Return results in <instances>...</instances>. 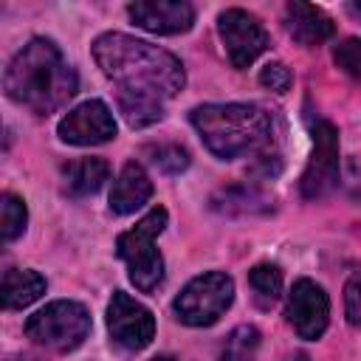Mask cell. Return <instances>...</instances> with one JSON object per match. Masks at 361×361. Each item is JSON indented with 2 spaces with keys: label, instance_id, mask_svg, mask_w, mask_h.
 I'll return each mask as SVG.
<instances>
[{
  "label": "cell",
  "instance_id": "cell-1",
  "mask_svg": "<svg viewBox=\"0 0 361 361\" xmlns=\"http://www.w3.org/2000/svg\"><path fill=\"white\" fill-rule=\"evenodd\" d=\"M93 59L116 85V102L130 127L161 121L164 102L178 96L186 82L183 65L175 54L118 31L96 37Z\"/></svg>",
  "mask_w": 361,
  "mask_h": 361
},
{
  "label": "cell",
  "instance_id": "cell-2",
  "mask_svg": "<svg viewBox=\"0 0 361 361\" xmlns=\"http://www.w3.org/2000/svg\"><path fill=\"white\" fill-rule=\"evenodd\" d=\"M3 90L14 104L48 116L76 96L79 76L65 62L56 42L45 37H34L6 65Z\"/></svg>",
  "mask_w": 361,
  "mask_h": 361
},
{
  "label": "cell",
  "instance_id": "cell-3",
  "mask_svg": "<svg viewBox=\"0 0 361 361\" xmlns=\"http://www.w3.org/2000/svg\"><path fill=\"white\" fill-rule=\"evenodd\" d=\"M192 127L203 138L206 149L220 161H234L248 152H259L271 144L274 118L265 107L248 102L200 104L189 113Z\"/></svg>",
  "mask_w": 361,
  "mask_h": 361
},
{
  "label": "cell",
  "instance_id": "cell-4",
  "mask_svg": "<svg viewBox=\"0 0 361 361\" xmlns=\"http://www.w3.org/2000/svg\"><path fill=\"white\" fill-rule=\"evenodd\" d=\"M166 217H169L166 209L155 206L130 231H121L116 240V254L118 259H124L130 282L141 293H152L164 279V257L155 248V237L164 231Z\"/></svg>",
  "mask_w": 361,
  "mask_h": 361
},
{
  "label": "cell",
  "instance_id": "cell-5",
  "mask_svg": "<svg viewBox=\"0 0 361 361\" xmlns=\"http://www.w3.org/2000/svg\"><path fill=\"white\" fill-rule=\"evenodd\" d=\"M90 333V313L82 302L73 299H56L28 316L25 322V336L48 350L56 353H71L85 344Z\"/></svg>",
  "mask_w": 361,
  "mask_h": 361
},
{
  "label": "cell",
  "instance_id": "cell-6",
  "mask_svg": "<svg viewBox=\"0 0 361 361\" xmlns=\"http://www.w3.org/2000/svg\"><path fill=\"white\" fill-rule=\"evenodd\" d=\"M234 302V279L223 271H206L186 282V288L175 296L172 310L178 322L189 327H209L214 324Z\"/></svg>",
  "mask_w": 361,
  "mask_h": 361
},
{
  "label": "cell",
  "instance_id": "cell-7",
  "mask_svg": "<svg viewBox=\"0 0 361 361\" xmlns=\"http://www.w3.org/2000/svg\"><path fill=\"white\" fill-rule=\"evenodd\" d=\"M338 130L319 118L313 124V152L307 158V166L299 180V192L305 200L327 197L338 186Z\"/></svg>",
  "mask_w": 361,
  "mask_h": 361
},
{
  "label": "cell",
  "instance_id": "cell-8",
  "mask_svg": "<svg viewBox=\"0 0 361 361\" xmlns=\"http://www.w3.org/2000/svg\"><path fill=\"white\" fill-rule=\"evenodd\" d=\"M217 34H220L223 48L228 54V62L234 68H248L268 48L265 25L251 11H245V8H226V11H220Z\"/></svg>",
  "mask_w": 361,
  "mask_h": 361
},
{
  "label": "cell",
  "instance_id": "cell-9",
  "mask_svg": "<svg viewBox=\"0 0 361 361\" xmlns=\"http://www.w3.org/2000/svg\"><path fill=\"white\" fill-rule=\"evenodd\" d=\"M107 330L113 341L124 350H144L155 336V316L138 299L116 290L107 305Z\"/></svg>",
  "mask_w": 361,
  "mask_h": 361
},
{
  "label": "cell",
  "instance_id": "cell-10",
  "mask_svg": "<svg viewBox=\"0 0 361 361\" xmlns=\"http://www.w3.org/2000/svg\"><path fill=\"white\" fill-rule=\"evenodd\" d=\"M285 319L296 330L299 338L316 341V338H322V333L327 330V322H330V296L313 279H296L288 293Z\"/></svg>",
  "mask_w": 361,
  "mask_h": 361
},
{
  "label": "cell",
  "instance_id": "cell-11",
  "mask_svg": "<svg viewBox=\"0 0 361 361\" xmlns=\"http://www.w3.org/2000/svg\"><path fill=\"white\" fill-rule=\"evenodd\" d=\"M59 138L73 147H96L116 138V118L102 99H87L68 110L56 127Z\"/></svg>",
  "mask_w": 361,
  "mask_h": 361
},
{
  "label": "cell",
  "instance_id": "cell-12",
  "mask_svg": "<svg viewBox=\"0 0 361 361\" xmlns=\"http://www.w3.org/2000/svg\"><path fill=\"white\" fill-rule=\"evenodd\" d=\"M130 20L149 34H183L195 25V8L183 0H135L127 6Z\"/></svg>",
  "mask_w": 361,
  "mask_h": 361
},
{
  "label": "cell",
  "instance_id": "cell-13",
  "mask_svg": "<svg viewBox=\"0 0 361 361\" xmlns=\"http://www.w3.org/2000/svg\"><path fill=\"white\" fill-rule=\"evenodd\" d=\"M285 28L305 48L327 42L336 31L333 20L319 6H310V3H288L285 6Z\"/></svg>",
  "mask_w": 361,
  "mask_h": 361
},
{
  "label": "cell",
  "instance_id": "cell-14",
  "mask_svg": "<svg viewBox=\"0 0 361 361\" xmlns=\"http://www.w3.org/2000/svg\"><path fill=\"white\" fill-rule=\"evenodd\" d=\"M149 197H152V180H149V175L144 172L141 164L127 161L121 166L118 178L113 180V189H110V212L113 214H133Z\"/></svg>",
  "mask_w": 361,
  "mask_h": 361
},
{
  "label": "cell",
  "instance_id": "cell-15",
  "mask_svg": "<svg viewBox=\"0 0 361 361\" xmlns=\"http://www.w3.org/2000/svg\"><path fill=\"white\" fill-rule=\"evenodd\" d=\"M212 209L220 212V214H268L274 212V197H268L262 189L257 186H248V183H234V186H226L220 189L214 197H212Z\"/></svg>",
  "mask_w": 361,
  "mask_h": 361
},
{
  "label": "cell",
  "instance_id": "cell-16",
  "mask_svg": "<svg viewBox=\"0 0 361 361\" xmlns=\"http://www.w3.org/2000/svg\"><path fill=\"white\" fill-rule=\"evenodd\" d=\"M110 178V164L104 158H79L62 166V186L71 197H87L104 186Z\"/></svg>",
  "mask_w": 361,
  "mask_h": 361
},
{
  "label": "cell",
  "instance_id": "cell-17",
  "mask_svg": "<svg viewBox=\"0 0 361 361\" xmlns=\"http://www.w3.org/2000/svg\"><path fill=\"white\" fill-rule=\"evenodd\" d=\"M45 293V276L28 268H6L3 271V307L23 310Z\"/></svg>",
  "mask_w": 361,
  "mask_h": 361
},
{
  "label": "cell",
  "instance_id": "cell-18",
  "mask_svg": "<svg viewBox=\"0 0 361 361\" xmlns=\"http://www.w3.org/2000/svg\"><path fill=\"white\" fill-rule=\"evenodd\" d=\"M248 285L254 290V299L259 307H271L279 296H282V271L271 262L254 265L248 271Z\"/></svg>",
  "mask_w": 361,
  "mask_h": 361
},
{
  "label": "cell",
  "instance_id": "cell-19",
  "mask_svg": "<svg viewBox=\"0 0 361 361\" xmlns=\"http://www.w3.org/2000/svg\"><path fill=\"white\" fill-rule=\"evenodd\" d=\"M257 350H259V330L254 324H240L228 333L220 350V361H257Z\"/></svg>",
  "mask_w": 361,
  "mask_h": 361
},
{
  "label": "cell",
  "instance_id": "cell-20",
  "mask_svg": "<svg viewBox=\"0 0 361 361\" xmlns=\"http://www.w3.org/2000/svg\"><path fill=\"white\" fill-rule=\"evenodd\" d=\"M0 217H3V220H0L3 240H6V243L17 240V237L25 231V223H28V209H25L23 197L6 192V195L0 197Z\"/></svg>",
  "mask_w": 361,
  "mask_h": 361
},
{
  "label": "cell",
  "instance_id": "cell-21",
  "mask_svg": "<svg viewBox=\"0 0 361 361\" xmlns=\"http://www.w3.org/2000/svg\"><path fill=\"white\" fill-rule=\"evenodd\" d=\"M147 152L149 161L166 175H178L189 166V152L180 144H158V147H147Z\"/></svg>",
  "mask_w": 361,
  "mask_h": 361
},
{
  "label": "cell",
  "instance_id": "cell-22",
  "mask_svg": "<svg viewBox=\"0 0 361 361\" xmlns=\"http://www.w3.org/2000/svg\"><path fill=\"white\" fill-rule=\"evenodd\" d=\"M333 59H336V65H338L347 76H353L355 82H361V39H358V37L341 39V42L336 45V51H333Z\"/></svg>",
  "mask_w": 361,
  "mask_h": 361
},
{
  "label": "cell",
  "instance_id": "cell-23",
  "mask_svg": "<svg viewBox=\"0 0 361 361\" xmlns=\"http://www.w3.org/2000/svg\"><path fill=\"white\" fill-rule=\"evenodd\" d=\"M290 82H293V76H290V71H288L282 62H268V65L259 71V85H262L265 90L285 93V90L290 87Z\"/></svg>",
  "mask_w": 361,
  "mask_h": 361
},
{
  "label": "cell",
  "instance_id": "cell-24",
  "mask_svg": "<svg viewBox=\"0 0 361 361\" xmlns=\"http://www.w3.org/2000/svg\"><path fill=\"white\" fill-rule=\"evenodd\" d=\"M344 313L353 327H361V271L353 274L344 288Z\"/></svg>",
  "mask_w": 361,
  "mask_h": 361
},
{
  "label": "cell",
  "instance_id": "cell-25",
  "mask_svg": "<svg viewBox=\"0 0 361 361\" xmlns=\"http://www.w3.org/2000/svg\"><path fill=\"white\" fill-rule=\"evenodd\" d=\"M6 361H42V358H37V355H31V353H17V355H8Z\"/></svg>",
  "mask_w": 361,
  "mask_h": 361
},
{
  "label": "cell",
  "instance_id": "cell-26",
  "mask_svg": "<svg viewBox=\"0 0 361 361\" xmlns=\"http://www.w3.org/2000/svg\"><path fill=\"white\" fill-rule=\"evenodd\" d=\"M347 11H350L353 17H358V20H361V0H353V3H347Z\"/></svg>",
  "mask_w": 361,
  "mask_h": 361
},
{
  "label": "cell",
  "instance_id": "cell-27",
  "mask_svg": "<svg viewBox=\"0 0 361 361\" xmlns=\"http://www.w3.org/2000/svg\"><path fill=\"white\" fill-rule=\"evenodd\" d=\"M149 361H178V358H172V355H155V358H149Z\"/></svg>",
  "mask_w": 361,
  "mask_h": 361
}]
</instances>
